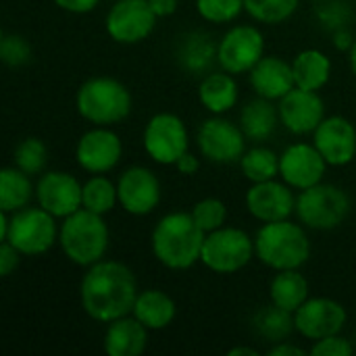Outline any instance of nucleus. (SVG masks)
Listing matches in <instances>:
<instances>
[{"label":"nucleus","mask_w":356,"mask_h":356,"mask_svg":"<svg viewBox=\"0 0 356 356\" xmlns=\"http://www.w3.org/2000/svg\"><path fill=\"white\" fill-rule=\"evenodd\" d=\"M131 106L134 100L127 86L106 75L86 79L75 94V108L79 117L100 127H111L125 121Z\"/></svg>","instance_id":"6"},{"label":"nucleus","mask_w":356,"mask_h":356,"mask_svg":"<svg viewBox=\"0 0 356 356\" xmlns=\"http://www.w3.org/2000/svg\"><path fill=\"white\" fill-rule=\"evenodd\" d=\"M277 123L282 121H280V111L273 104V100L259 96L246 102L244 108L240 111V127L250 142L259 144V142L269 140L275 134Z\"/></svg>","instance_id":"25"},{"label":"nucleus","mask_w":356,"mask_h":356,"mask_svg":"<svg viewBox=\"0 0 356 356\" xmlns=\"http://www.w3.org/2000/svg\"><path fill=\"white\" fill-rule=\"evenodd\" d=\"M35 198V186L31 184V175L21 171L19 167H4L0 171V211L15 213L31 204Z\"/></svg>","instance_id":"28"},{"label":"nucleus","mask_w":356,"mask_h":356,"mask_svg":"<svg viewBox=\"0 0 356 356\" xmlns=\"http://www.w3.org/2000/svg\"><path fill=\"white\" fill-rule=\"evenodd\" d=\"M104 215L79 209L63 219L58 227V246L63 254L77 267H92L106 257L111 232Z\"/></svg>","instance_id":"3"},{"label":"nucleus","mask_w":356,"mask_h":356,"mask_svg":"<svg viewBox=\"0 0 356 356\" xmlns=\"http://www.w3.org/2000/svg\"><path fill=\"white\" fill-rule=\"evenodd\" d=\"M227 355L229 356H259V350L257 348H252V346H236V348H232V350H227Z\"/></svg>","instance_id":"46"},{"label":"nucleus","mask_w":356,"mask_h":356,"mask_svg":"<svg viewBox=\"0 0 356 356\" xmlns=\"http://www.w3.org/2000/svg\"><path fill=\"white\" fill-rule=\"evenodd\" d=\"M156 15L148 0H115L108 8L104 27L117 44H140L156 27Z\"/></svg>","instance_id":"12"},{"label":"nucleus","mask_w":356,"mask_h":356,"mask_svg":"<svg viewBox=\"0 0 356 356\" xmlns=\"http://www.w3.org/2000/svg\"><path fill=\"white\" fill-rule=\"evenodd\" d=\"M280 121L294 136L315 134V129L325 119V102L319 92L294 88L277 104Z\"/></svg>","instance_id":"19"},{"label":"nucleus","mask_w":356,"mask_h":356,"mask_svg":"<svg viewBox=\"0 0 356 356\" xmlns=\"http://www.w3.org/2000/svg\"><path fill=\"white\" fill-rule=\"evenodd\" d=\"M148 2H150L154 15L159 19L161 17H171L177 10V4H179V0H148Z\"/></svg>","instance_id":"45"},{"label":"nucleus","mask_w":356,"mask_h":356,"mask_svg":"<svg viewBox=\"0 0 356 356\" xmlns=\"http://www.w3.org/2000/svg\"><path fill=\"white\" fill-rule=\"evenodd\" d=\"M148 327L134 315L106 323L104 353L108 356H140L148 346Z\"/></svg>","instance_id":"22"},{"label":"nucleus","mask_w":356,"mask_h":356,"mask_svg":"<svg viewBox=\"0 0 356 356\" xmlns=\"http://www.w3.org/2000/svg\"><path fill=\"white\" fill-rule=\"evenodd\" d=\"M142 144L146 154L159 165H175L190 150V136L181 117L173 113H156L148 119Z\"/></svg>","instance_id":"9"},{"label":"nucleus","mask_w":356,"mask_h":356,"mask_svg":"<svg viewBox=\"0 0 356 356\" xmlns=\"http://www.w3.org/2000/svg\"><path fill=\"white\" fill-rule=\"evenodd\" d=\"M315 2H323V0H315Z\"/></svg>","instance_id":"48"},{"label":"nucleus","mask_w":356,"mask_h":356,"mask_svg":"<svg viewBox=\"0 0 356 356\" xmlns=\"http://www.w3.org/2000/svg\"><path fill=\"white\" fill-rule=\"evenodd\" d=\"M181 175H196L198 173V169H200V159L194 154V152H186V154H181L179 159H177V163L173 165Z\"/></svg>","instance_id":"42"},{"label":"nucleus","mask_w":356,"mask_h":356,"mask_svg":"<svg viewBox=\"0 0 356 356\" xmlns=\"http://www.w3.org/2000/svg\"><path fill=\"white\" fill-rule=\"evenodd\" d=\"M13 165L27 175H42L48 165V146L40 138H23L13 152Z\"/></svg>","instance_id":"33"},{"label":"nucleus","mask_w":356,"mask_h":356,"mask_svg":"<svg viewBox=\"0 0 356 356\" xmlns=\"http://www.w3.org/2000/svg\"><path fill=\"white\" fill-rule=\"evenodd\" d=\"M175 313L177 309H175L173 298L167 292L156 290V288L140 292L131 311V315L150 332H161L169 327L175 319Z\"/></svg>","instance_id":"23"},{"label":"nucleus","mask_w":356,"mask_h":356,"mask_svg":"<svg viewBox=\"0 0 356 356\" xmlns=\"http://www.w3.org/2000/svg\"><path fill=\"white\" fill-rule=\"evenodd\" d=\"M269 298L273 305L296 313L309 300V282L298 269L277 271L269 286Z\"/></svg>","instance_id":"29"},{"label":"nucleus","mask_w":356,"mask_h":356,"mask_svg":"<svg viewBox=\"0 0 356 356\" xmlns=\"http://www.w3.org/2000/svg\"><path fill=\"white\" fill-rule=\"evenodd\" d=\"M204 238L207 234L194 221L192 213L175 211L159 219L150 236V248L163 267L186 271L200 261Z\"/></svg>","instance_id":"2"},{"label":"nucleus","mask_w":356,"mask_h":356,"mask_svg":"<svg viewBox=\"0 0 356 356\" xmlns=\"http://www.w3.org/2000/svg\"><path fill=\"white\" fill-rule=\"evenodd\" d=\"M271 356H305L309 355V350H305V348H300V346H296V344H290V342H277V344H273L269 350H267Z\"/></svg>","instance_id":"44"},{"label":"nucleus","mask_w":356,"mask_h":356,"mask_svg":"<svg viewBox=\"0 0 356 356\" xmlns=\"http://www.w3.org/2000/svg\"><path fill=\"white\" fill-rule=\"evenodd\" d=\"M346 319H348L346 309L338 300L325 298V296L309 298L294 313L296 332L311 342H317V340L327 338V336L342 334Z\"/></svg>","instance_id":"17"},{"label":"nucleus","mask_w":356,"mask_h":356,"mask_svg":"<svg viewBox=\"0 0 356 356\" xmlns=\"http://www.w3.org/2000/svg\"><path fill=\"white\" fill-rule=\"evenodd\" d=\"M198 98L202 106L213 115H223L232 111L238 102V83L227 71H211L202 77L198 86Z\"/></svg>","instance_id":"24"},{"label":"nucleus","mask_w":356,"mask_h":356,"mask_svg":"<svg viewBox=\"0 0 356 356\" xmlns=\"http://www.w3.org/2000/svg\"><path fill=\"white\" fill-rule=\"evenodd\" d=\"M286 181L269 179L261 184H252V188L246 192V209L248 213L261 221H284L290 219L292 213H296V196Z\"/></svg>","instance_id":"20"},{"label":"nucleus","mask_w":356,"mask_h":356,"mask_svg":"<svg viewBox=\"0 0 356 356\" xmlns=\"http://www.w3.org/2000/svg\"><path fill=\"white\" fill-rule=\"evenodd\" d=\"M119 192V207L134 215L144 217L150 215L161 204V181L148 167L136 165L121 173L117 181Z\"/></svg>","instance_id":"15"},{"label":"nucleus","mask_w":356,"mask_h":356,"mask_svg":"<svg viewBox=\"0 0 356 356\" xmlns=\"http://www.w3.org/2000/svg\"><path fill=\"white\" fill-rule=\"evenodd\" d=\"M190 213L204 234H211V232L223 227L227 221V207L219 198H202L192 207Z\"/></svg>","instance_id":"35"},{"label":"nucleus","mask_w":356,"mask_h":356,"mask_svg":"<svg viewBox=\"0 0 356 356\" xmlns=\"http://www.w3.org/2000/svg\"><path fill=\"white\" fill-rule=\"evenodd\" d=\"M313 144L330 167H346L356 156L355 123L342 115L325 117L313 134Z\"/></svg>","instance_id":"18"},{"label":"nucleus","mask_w":356,"mask_h":356,"mask_svg":"<svg viewBox=\"0 0 356 356\" xmlns=\"http://www.w3.org/2000/svg\"><path fill=\"white\" fill-rule=\"evenodd\" d=\"M353 353H355V348H353L350 340H346L340 334L313 342V346L309 350L311 356H350Z\"/></svg>","instance_id":"39"},{"label":"nucleus","mask_w":356,"mask_h":356,"mask_svg":"<svg viewBox=\"0 0 356 356\" xmlns=\"http://www.w3.org/2000/svg\"><path fill=\"white\" fill-rule=\"evenodd\" d=\"M332 35H334V46H336V50H340V52H350V48H353L356 38V35H353L350 27L336 29V31H332Z\"/></svg>","instance_id":"43"},{"label":"nucleus","mask_w":356,"mask_h":356,"mask_svg":"<svg viewBox=\"0 0 356 356\" xmlns=\"http://www.w3.org/2000/svg\"><path fill=\"white\" fill-rule=\"evenodd\" d=\"M33 48L29 40L19 33H2L0 38V58L6 67H23L31 60Z\"/></svg>","instance_id":"37"},{"label":"nucleus","mask_w":356,"mask_h":356,"mask_svg":"<svg viewBox=\"0 0 356 356\" xmlns=\"http://www.w3.org/2000/svg\"><path fill=\"white\" fill-rule=\"evenodd\" d=\"M317 19L327 31H336L342 27H348L353 21V8L346 0H323L317 2Z\"/></svg>","instance_id":"38"},{"label":"nucleus","mask_w":356,"mask_h":356,"mask_svg":"<svg viewBox=\"0 0 356 356\" xmlns=\"http://www.w3.org/2000/svg\"><path fill=\"white\" fill-rule=\"evenodd\" d=\"M350 196L334 184H317L313 188L300 190L296 196V217L298 221L317 232H330L340 227L350 215Z\"/></svg>","instance_id":"7"},{"label":"nucleus","mask_w":356,"mask_h":356,"mask_svg":"<svg viewBox=\"0 0 356 356\" xmlns=\"http://www.w3.org/2000/svg\"><path fill=\"white\" fill-rule=\"evenodd\" d=\"M254 252V240L240 227H219L207 234L202 244L200 263L219 275H232L242 271Z\"/></svg>","instance_id":"8"},{"label":"nucleus","mask_w":356,"mask_h":356,"mask_svg":"<svg viewBox=\"0 0 356 356\" xmlns=\"http://www.w3.org/2000/svg\"><path fill=\"white\" fill-rule=\"evenodd\" d=\"M217 46L213 38L204 31H192L181 38L177 48L179 67L186 69L190 75L211 73L213 63H217Z\"/></svg>","instance_id":"26"},{"label":"nucleus","mask_w":356,"mask_h":356,"mask_svg":"<svg viewBox=\"0 0 356 356\" xmlns=\"http://www.w3.org/2000/svg\"><path fill=\"white\" fill-rule=\"evenodd\" d=\"M240 169L244 177L252 184L275 179L280 175V154L267 146L246 148L244 156L240 159Z\"/></svg>","instance_id":"31"},{"label":"nucleus","mask_w":356,"mask_h":356,"mask_svg":"<svg viewBox=\"0 0 356 356\" xmlns=\"http://www.w3.org/2000/svg\"><path fill=\"white\" fill-rule=\"evenodd\" d=\"M252 325H254L257 334L263 340L273 342V344L288 340L290 334L296 330V325H294V313H290V311H286V309H282V307H277L273 302L269 307H263L254 315Z\"/></svg>","instance_id":"30"},{"label":"nucleus","mask_w":356,"mask_h":356,"mask_svg":"<svg viewBox=\"0 0 356 356\" xmlns=\"http://www.w3.org/2000/svg\"><path fill=\"white\" fill-rule=\"evenodd\" d=\"M348 63H350V69H353V73H355L356 77V38L353 48H350V52H348Z\"/></svg>","instance_id":"47"},{"label":"nucleus","mask_w":356,"mask_h":356,"mask_svg":"<svg viewBox=\"0 0 356 356\" xmlns=\"http://www.w3.org/2000/svg\"><path fill=\"white\" fill-rule=\"evenodd\" d=\"M246 136L240 125L215 115L207 119L196 134V144L200 154L217 165H232L240 163L246 152Z\"/></svg>","instance_id":"10"},{"label":"nucleus","mask_w":356,"mask_h":356,"mask_svg":"<svg viewBox=\"0 0 356 356\" xmlns=\"http://www.w3.org/2000/svg\"><path fill=\"white\" fill-rule=\"evenodd\" d=\"M35 202L56 219L83 209V186L67 171H44L35 184Z\"/></svg>","instance_id":"14"},{"label":"nucleus","mask_w":356,"mask_h":356,"mask_svg":"<svg viewBox=\"0 0 356 356\" xmlns=\"http://www.w3.org/2000/svg\"><path fill=\"white\" fill-rule=\"evenodd\" d=\"M265 56V38L254 25H234L217 46V63L232 75L250 73Z\"/></svg>","instance_id":"11"},{"label":"nucleus","mask_w":356,"mask_h":356,"mask_svg":"<svg viewBox=\"0 0 356 356\" xmlns=\"http://www.w3.org/2000/svg\"><path fill=\"white\" fill-rule=\"evenodd\" d=\"M56 217L40 204L15 213L0 211V242L13 244L23 257H42L58 242Z\"/></svg>","instance_id":"5"},{"label":"nucleus","mask_w":356,"mask_h":356,"mask_svg":"<svg viewBox=\"0 0 356 356\" xmlns=\"http://www.w3.org/2000/svg\"><path fill=\"white\" fill-rule=\"evenodd\" d=\"M138 294L134 271L119 261H98L88 267L79 284L81 309L98 323H111L131 315Z\"/></svg>","instance_id":"1"},{"label":"nucleus","mask_w":356,"mask_h":356,"mask_svg":"<svg viewBox=\"0 0 356 356\" xmlns=\"http://www.w3.org/2000/svg\"><path fill=\"white\" fill-rule=\"evenodd\" d=\"M298 4L300 0H244V10L259 23L277 25L288 21Z\"/></svg>","instance_id":"34"},{"label":"nucleus","mask_w":356,"mask_h":356,"mask_svg":"<svg viewBox=\"0 0 356 356\" xmlns=\"http://www.w3.org/2000/svg\"><path fill=\"white\" fill-rule=\"evenodd\" d=\"M123 154L121 138L111 127L94 125L81 138L75 146V161L77 165L90 173V175H104L113 171Z\"/></svg>","instance_id":"13"},{"label":"nucleus","mask_w":356,"mask_h":356,"mask_svg":"<svg viewBox=\"0 0 356 356\" xmlns=\"http://www.w3.org/2000/svg\"><path fill=\"white\" fill-rule=\"evenodd\" d=\"M292 71H294L296 88L319 92L321 88L327 86L332 77V60L325 52L317 48H307L294 56Z\"/></svg>","instance_id":"27"},{"label":"nucleus","mask_w":356,"mask_h":356,"mask_svg":"<svg viewBox=\"0 0 356 356\" xmlns=\"http://www.w3.org/2000/svg\"><path fill=\"white\" fill-rule=\"evenodd\" d=\"M250 86L257 96L280 102L290 90L296 88L292 63L275 54H265L250 71Z\"/></svg>","instance_id":"21"},{"label":"nucleus","mask_w":356,"mask_h":356,"mask_svg":"<svg viewBox=\"0 0 356 356\" xmlns=\"http://www.w3.org/2000/svg\"><path fill=\"white\" fill-rule=\"evenodd\" d=\"M327 167L323 154L309 142L290 144L280 154V177L294 190H307L321 184Z\"/></svg>","instance_id":"16"},{"label":"nucleus","mask_w":356,"mask_h":356,"mask_svg":"<svg viewBox=\"0 0 356 356\" xmlns=\"http://www.w3.org/2000/svg\"><path fill=\"white\" fill-rule=\"evenodd\" d=\"M196 10L209 23H232L244 10V0H196Z\"/></svg>","instance_id":"36"},{"label":"nucleus","mask_w":356,"mask_h":356,"mask_svg":"<svg viewBox=\"0 0 356 356\" xmlns=\"http://www.w3.org/2000/svg\"><path fill=\"white\" fill-rule=\"evenodd\" d=\"M60 10L71 13V15H88L92 13L100 0H52Z\"/></svg>","instance_id":"41"},{"label":"nucleus","mask_w":356,"mask_h":356,"mask_svg":"<svg viewBox=\"0 0 356 356\" xmlns=\"http://www.w3.org/2000/svg\"><path fill=\"white\" fill-rule=\"evenodd\" d=\"M21 257H23V254H21L13 244L2 242V244H0V275H2V277H8V275L19 267Z\"/></svg>","instance_id":"40"},{"label":"nucleus","mask_w":356,"mask_h":356,"mask_svg":"<svg viewBox=\"0 0 356 356\" xmlns=\"http://www.w3.org/2000/svg\"><path fill=\"white\" fill-rule=\"evenodd\" d=\"M119 204L117 184H113L106 175H92L83 184V209L106 215Z\"/></svg>","instance_id":"32"},{"label":"nucleus","mask_w":356,"mask_h":356,"mask_svg":"<svg viewBox=\"0 0 356 356\" xmlns=\"http://www.w3.org/2000/svg\"><path fill=\"white\" fill-rule=\"evenodd\" d=\"M257 259L273 269H300L311 259V240L302 223H292L290 219L263 223L254 236Z\"/></svg>","instance_id":"4"}]
</instances>
